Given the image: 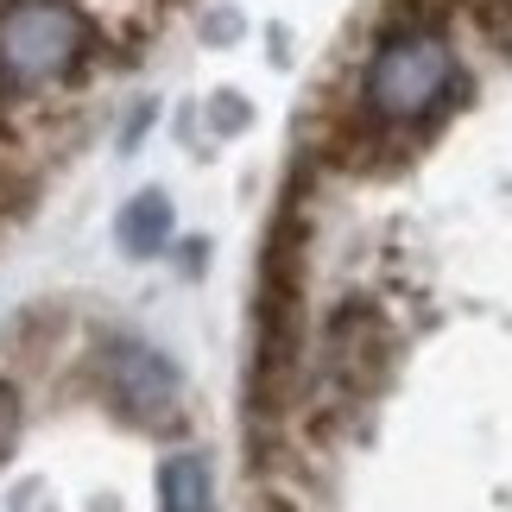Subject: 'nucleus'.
<instances>
[{
    "label": "nucleus",
    "mask_w": 512,
    "mask_h": 512,
    "mask_svg": "<svg viewBox=\"0 0 512 512\" xmlns=\"http://www.w3.org/2000/svg\"><path fill=\"white\" fill-rule=\"evenodd\" d=\"M456 83H462V70L437 32H392L367 57L361 95L380 127H424L430 114H443Z\"/></svg>",
    "instance_id": "f257e3e1"
},
{
    "label": "nucleus",
    "mask_w": 512,
    "mask_h": 512,
    "mask_svg": "<svg viewBox=\"0 0 512 512\" xmlns=\"http://www.w3.org/2000/svg\"><path fill=\"white\" fill-rule=\"evenodd\" d=\"M89 57V19L76 0H7L0 7V76L13 89H38L70 76Z\"/></svg>",
    "instance_id": "f03ea898"
},
{
    "label": "nucleus",
    "mask_w": 512,
    "mask_h": 512,
    "mask_svg": "<svg viewBox=\"0 0 512 512\" xmlns=\"http://www.w3.org/2000/svg\"><path fill=\"white\" fill-rule=\"evenodd\" d=\"M95 380L108 386V399L121 418L133 424H165L177 418V399H184V373H177L159 348L133 342V336H114L95 354Z\"/></svg>",
    "instance_id": "7ed1b4c3"
},
{
    "label": "nucleus",
    "mask_w": 512,
    "mask_h": 512,
    "mask_svg": "<svg viewBox=\"0 0 512 512\" xmlns=\"http://www.w3.org/2000/svg\"><path fill=\"white\" fill-rule=\"evenodd\" d=\"M386 361H392V329L380 317V304H373V298H348V304L329 310V329H323L329 386H342L348 399H367V392H380Z\"/></svg>",
    "instance_id": "20e7f679"
},
{
    "label": "nucleus",
    "mask_w": 512,
    "mask_h": 512,
    "mask_svg": "<svg viewBox=\"0 0 512 512\" xmlns=\"http://www.w3.org/2000/svg\"><path fill=\"white\" fill-rule=\"evenodd\" d=\"M159 512H215V475L196 449L159 468Z\"/></svg>",
    "instance_id": "39448f33"
},
{
    "label": "nucleus",
    "mask_w": 512,
    "mask_h": 512,
    "mask_svg": "<svg viewBox=\"0 0 512 512\" xmlns=\"http://www.w3.org/2000/svg\"><path fill=\"white\" fill-rule=\"evenodd\" d=\"M171 241V203L159 190H146V196H133V203L121 209V247L133 253V260H152Z\"/></svg>",
    "instance_id": "423d86ee"
},
{
    "label": "nucleus",
    "mask_w": 512,
    "mask_h": 512,
    "mask_svg": "<svg viewBox=\"0 0 512 512\" xmlns=\"http://www.w3.org/2000/svg\"><path fill=\"white\" fill-rule=\"evenodd\" d=\"M468 13H475V26H481L487 45L512 57V0H468Z\"/></svg>",
    "instance_id": "0eeeda50"
},
{
    "label": "nucleus",
    "mask_w": 512,
    "mask_h": 512,
    "mask_svg": "<svg viewBox=\"0 0 512 512\" xmlns=\"http://www.w3.org/2000/svg\"><path fill=\"white\" fill-rule=\"evenodd\" d=\"M13 437H19V386L0 380V456L13 449Z\"/></svg>",
    "instance_id": "6e6552de"
},
{
    "label": "nucleus",
    "mask_w": 512,
    "mask_h": 512,
    "mask_svg": "<svg viewBox=\"0 0 512 512\" xmlns=\"http://www.w3.org/2000/svg\"><path fill=\"white\" fill-rule=\"evenodd\" d=\"M215 114H222V127H241V121H247V102H234V95H222V102H215Z\"/></svg>",
    "instance_id": "1a4fd4ad"
}]
</instances>
